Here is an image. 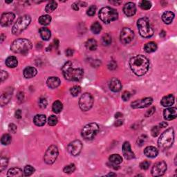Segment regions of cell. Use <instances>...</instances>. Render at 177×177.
<instances>
[{"label": "cell", "instance_id": "8992f818", "mask_svg": "<svg viewBox=\"0 0 177 177\" xmlns=\"http://www.w3.org/2000/svg\"><path fill=\"white\" fill-rule=\"evenodd\" d=\"M98 15L100 19L106 24L116 21L118 17L117 10L111 7L102 8L99 11Z\"/></svg>", "mask_w": 177, "mask_h": 177}, {"label": "cell", "instance_id": "f546056e", "mask_svg": "<svg viewBox=\"0 0 177 177\" xmlns=\"http://www.w3.org/2000/svg\"><path fill=\"white\" fill-rule=\"evenodd\" d=\"M86 47L87 49L90 50V51H95L96 50L98 44H97V42L94 39H89L87 41L86 44Z\"/></svg>", "mask_w": 177, "mask_h": 177}, {"label": "cell", "instance_id": "91938a15", "mask_svg": "<svg viewBox=\"0 0 177 177\" xmlns=\"http://www.w3.org/2000/svg\"><path fill=\"white\" fill-rule=\"evenodd\" d=\"M168 126V124L166 123L165 122H162L161 124L159 125V127H162V128H165V127H166Z\"/></svg>", "mask_w": 177, "mask_h": 177}, {"label": "cell", "instance_id": "f6af8a7d", "mask_svg": "<svg viewBox=\"0 0 177 177\" xmlns=\"http://www.w3.org/2000/svg\"><path fill=\"white\" fill-rule=\"evenodd\" d=\"M95 10H96V7H95V6H94V5L91 6L89 8V9L87 10V15H88L89 16H91V17L94 15Z\"/></svg>", "mask_w": 177, "mask_h": 177}, {"label": "cell", "instance_id": "7bdbcfd3", "mask_svg": "<svg viewBox=\"0 0 177 177\" xmlns=\"http://www.w3.org/2000/svg\"><path fill=\"white\" fill-rule=\"evenodd\" d=\"M8 163V159L6 157L1 158V164H0V171L3 172L7 167Z\"/></svg>", "mask_w": 177, "mask_h": 177}, {"label": "cell", "instance_id": "e0dca14e", "mask_svg": "<svg viewBox=\"0 0 177 177\" xmlns=\"http://www.w3.org/2000/svg\"><path fill=\"white\" fill-rule=\"evenodd\" d=\"M123 11L124 13L128 17H132L134 15L136 12V5L133 2H127L124 6Z\"/></svg>", "mask_w": 177, "mask_h": 177}, {"label": "cell", "instance_id": "4fadbf2b", "mask_svg": "<svg viewBox=\"0 0 177 177\" xmlns=\"http://www.w3.org/2000/svg\"><path fill=\"white\" fill-rule=\"evenodd\" d=\"M134 32L129 28H124L120 33V41L124 44H127L130 43L134 39Z\"/></svg>", "mask_w": 177, "mask_h": 177}, {"label": "cell", "instance_id": "ba28073f", "mask_svg": "<svg viewBox=\"0 0 177 177\" xmlns=\"http://www.w3.org/2000/svg\"><path fill=\"white\" fill-rule=\"evenodd\" d=\"M99 131V126L96 123L87 125L82 130V136L86 140H92Z\"/></svg>", "mask_w": 177, "mask_h": 177}, {"label": "cell", "instance_id": "484cf974", "mask_svg": "<svg viewBox=\"0 0 177 177\" xmlns=\"http://www.w3.org/2000/svg\"><path fill=\"white\" fill-rule=\"evenodd\" d=\"M8 176H15V177H21L23 176L22 170L18 168H12L8 171Z\"/></svg>", "mask_w": 177, "mask_h": 177}, {"label": "cell", "instance_id": "e7e4bbea", "mask_svg": "<svg viewBox=\"0 0 177 177\" xmlns=\"http://www.w3.org/2000/svg\"><path fill=\"white\" fill-rule=\"evenodd\" d=\"M107 176H116V174H114V173H110L109 174H107Z\"/></svg>", "mask_w": 177, "mask_h": 177}, {"label": "cell", "instance_id": "f1b7e54d", "mask_svg": "<svg viewBox=\"0 0 177 177\" xmlns=\"http://www.w3.org/2000/svg\"><path fill=\"white\" fill-rule=\"evenodd\" d=\"M157 44L154 42H150L147 43L145 45L144 50L145 52L147 53H152V52H154L157 51Z\"/></svg>", "mask_w": 177, "mask_h": 177}, {"label": "cell", "instance_id": "7402d4cb", "mask_svg": "<svg viewBox=\"0 0 177 177\" xmlns=\"http://www.w3.org/2000/svg\"><path fill=\"white\" fill-rule=\"evenodd\" d=\"M47 86L51 89H55L60 84V80L58 77H50L47 82Z\"/></svg>", "mask_w": 177, "mask_h": 177}, {"label": "cell", "instance_id": "e575fe53", "mask_svg": "<svg viewBox=\"0 0 177 177\" xmlns=\"http://www.w3.org/2000/svg\"><path fill=\"white\" fill-rule=\"evenodd\" d=\"M91 30L93 33H94V34H98L102 30L101 25L100 24V23L97 22H94L92 25H91Z\"/></svg>", "mask_w": 177, "mask_h": 177}, {"label": "cell", "instance_id": "2e32d148", "mask_svg": "<svg viewBox=\"0 0 177 177\" xmlns=\"http://www.w3.org/2000/svg\"><path fill=\"white\" fill-rule=\"evenodd\" d=\"M122 153L126 159L131 160L135 158L134 153L132 151L131 145L129 142H125L122 145Z\"/></svg>", "mask_w": 177, "mask_h": 177}, {"label": "cell", "instance_id": "1f68e13d", "mask_svg": "<svg viewBox=\"0 0 177 177\" xmlns=\"http://www.w3.org/2000/svg\"><path fill=\"white\" fill-rule=\"evenodd\" d=\"M62 108H63L62 103L59 101L54 102L53 106H52V110H53L54 113L55 114H60V112L62 111Z\"/></svg>", "mask_w": 177, "mask_h": 177}, {"label": "cell", "instance_id": "3957f363", "mask_svg": "<svg viewBox=\"0 0 177 177\" xmlns=\"http://www.w3.org/2000/svg\"><path fill=\"white\" fill-rule=\"evenodd\" d=\"M174 141V132L173 128H169L161 135L158 141V145L162 150H165L172 147Z\"/></svg>", "mask_w": 177, "mask_h": 177}, {"label": "cell", "instance_id": "7c38bea8", "mask_svg": "<svg viewBox=\"0 0 177 177\" xmlns=\"http://www.w3.org/2000/svg\"><path fill=\"white\" fill-rule=\"evenodd\" d=\"M82 149V144L80 141L76 140L70 143L67 147L68 152L73 156H78Z\"/></svg>", "mask_w": 177, "mask_h": 177}, {"label": "cell", "instance_id": "52a82bcc", "mask_svg": "<svg viewBox=\"0 0 177 177\" xmlns=\"http://www.w3.org/2000/svg\"><path fill=\"white\" fill-rule=\"evenodd\" d=\"M31 18L29 15H23L20 17V18L17 20L15 24L12 27V32L14 35L20 34L22 31H24L27 27L31 24Z\"/></svg>", "mask_w": 177, "mask_h": 177}, {"label": "cell", "instance_id": "60d3db41", "mask_svg": "<svg viewBox=\"0 0 177 177\" xmlns=\"http://www.w3.org/2000/svg\"><path fill=\"white\" fill-rule=\"evenodd\" d=\"M76 170V166H75L74 164H70V165H66L64 168L63 171L64 173L66 174H71L73 173Z\"/></svg>", "mask_w": 177, "mask_h": 177}, {"label": "cell", "instance_id": "836d02e7", "mask_svg": "<svg viewBox=\"0 0 177 177\" xmlns=\"http://www.w3.org/2000/svg\"><path fill=\"white\" fill-rule=\"evenodd\" d=\"M57 7H58L57 2L55 1H51L47 4V6H46L45 10L46 12H52L53 11H54L56 8H57Z\"/></svg>", "mask_w": 177, "mask_h": 177}, {"label": "cell", "instance_id": "d6986e66", "mask_svg": "<svg viewBox=\"0 0 177 177\" xmlns=\"http://www.w3.org/2000/svg\"><path fill=\"white\" fill-rule=\"evenodd\" d=\"M109 87V89H111L112 91H114V92H118V91L121 90L122 84L118 79L114 78L110 80Z\"/></svg>", "mask_w": 177, "mask_h": 177}, {"label": "cell", "instance_id": "b9f144b4", "mask_svg": "<svg viewBox=\"0 0 177 177\" xmlns=\"http://www.w3.org/2000/svg\"><path fill=\"white\" fill-rule=\"evenodd\" d=\"M81 92V88L79 86H74L70 89V93L73 96H78Z\"/></svg>", "mask_w": 177, "mask_h": 177}, {"label": "cell", "instance_id": "30bf717a", "mask_svg": "<svg viewBox=\"0 0 177 177\" xmlns=\"http://www.w3.org/2000/svg\"><path fill=\"white\" fill-rule=\"evenodd\" d=\"M58 149L55 145H51L50 146L46 152L44 157V161L46 163L49 164V165H51L54 162L56 161L57 158L58 157Z\"/></svg>", "mask_w": 177, "mask_h": 177}, {"label": "cell", "instance_id": "f907efd6", "mask_svg": "<svg viewBox=\"0 0 177 177\" xmlns=\"http://www.w3.org/2000/svg\"><path fill=\"white\" fill-rule=\"evenodd\" d=\"M8 131H9L10 132L15 134V133H16L17 132V126L15 124H10L9 126H8Z\"/></svg>", "mask_w": 177, "mask_h": 177}, {"label": "cell", "instance_id": "c3c4849f", "mask_svg": "<svg viewBox=\"0 0 177 177\" xmlns=\"http://www.w3.org/2000/svg\"><path fill=\"white\" fill-rule=\"evenodd\" d=\"M39 106L41 108H46L47 106V101L46 98H41L39 100Z\"/></svg>", "mask_w": 177, "mask_h": 177}, {"label": "cell", "instance_id": "74e56055", "mask_svg": "<svg viewBox=\"0 0 177 177\" xmlns=\"http://www.w3.org/2000/svg\"><path fill=\"white\" fill-rule=\"evenodd\" d=\"M111 36L109 34H105L103 36L102 38V42L104 46H108L111 43Z\"/></svg>", "mask_w": 177, "mask_h": 177}, {"label": "cell", "instance_id": "7dc6e473", "mask_svg": "<svg viewBox=\"0 0 177 177\" xmlns=\"http://www.w3.org/2000/svg\"><path fill=\"white\" fill-rule=\"evenodd\" d=\"M159 132H160V127L156 126V127H154L152 129L151 134H152V136L157 137L158 135H159Z\"/></svg>", "mask_w": 177, "mask_h": 177}, {"label": "cell", "instance_id": "4316f807", "mask_svg": "<svg viewBox=\"0 0 177 177\" xmlns=\"http://www.w3.org/2000/svg\"><path fill=\"white\" fill-rule=\"evenodd\" d=\"M17 59L14 56H10L6 60V65L9 68H15L17 66Z\"/></svg>", "mask_w": 177, "mask_h": 177}, {"label": "cell", "instance_id": "db71d44e", "mask_svg": "<svg viewBox=\"0 0 177 177\" xmlns=\"http://www.w3.org/2000/svg\"><path fill=\"white\" fill-rule=\"evenodd\" d=\"M108 67H109V69L111 70H114L117 67V64L114 61H111L109 63V65H108Z\"/></svg>", "mask_w": 177, "mask_h": 177}, {"label": "cell", "instance_id": "4dcf8cb0", "mask_svg": "<svg viewBox=\"0 0 177 177\" xmlns=\"http://www.w3.org/2000/svg\"><path fill=\"white\" fill-rule=\"evenodd\" d=\"M109 161L110 163H111L113 165H119L122 162V159L120 155L118 154H113L109 157Z\"/></svg>", "mask_w": 177, "mask_h": 177}, {"label": "cell", "instance_id": "83f0119b", "mask_svg": "<svg viewBox=\"0 0 177 177\" xmlns=\"http://www.w3.org/2000/svg\"><path fill=\"white\" fill-rule=\"evenodd\" d=\"M39 34L42 38L46 41L49 40L51 36V31L47 28H41L39 29Z\"/></svg>", "mask_w": 177, "mask_h": 177}, {"label": "cell", "instance_id": "d4e9b609", "mask_svg": "<svg viewBox=\"0 0 177 177\" xmlns=\"http://www.w3.org/2000/svg\"><path fill=\"white\" fill-rule=\"evenodd\" d=\"M174 18V14L172 11H166L162 15V20L165 24H169L172 22Z\"/></svg>", "mask_w": 177, "mask_h": 177}, {"label": "cell", "instance_id": "ac0fdd59", "mask_svg": "<svg viewBox=\"0 0 177 177\" xmlns=\"http://www.w3.org/2000/svg\"><path fill=\"white\" fill-rule=\"evenodd\" d=\"M164 118L167 120H172L175 119L177 116V110L175 107L168 108L164 110Z\"/></svg>", "mask_w": 177, "mask_h": 177}, {"label": "cell", "instance_id": "9f6ffc18", "mask_svg": "<svg viewBox=\"0 0 177 177\" xmlns=\"http://www.w3.org/2000/svg\"><path fill=\"white\" fill-rule=\"evenodd\" d=\"M65 53L66 55L68 56V57H70V56H72L73 55H74V50L71 49H66Z\"/></svg>", "mask_w": 177, "mask_h": 177}, {"label": "cell", "instance_id": "cb8c5ba5", "mask_svg": "<svg viewBox=\"0 0 177 177\" xmlns=\"http://www.w3.org/2000/svg\"><path fill=\"white\" fill-rule=\"evenodd\" d=\"M37 74V71L32 66H28L24 70V76L26 78H32Z\"/></svg>", "mask_w": 177, "mask_h": 177}, {"label": "cell", "instance_id": "5bb4252c", "mask_svg": "<svg viewBox=\"0 0 177 177\" xmlns=\"http://www.w3.org/2000/svg\"><path fill=\"white\" fill-rule=\"evenodd\" d=\"M153 102V99L152 98H145L137 100V101L133 102L131 104L132 107L134 109H138V108H145L149 107L152 105Z\"/></svg>", "mask_w": 177, "mask_h": 177}, {"label": "cell", "instance_id": "6f0895ef", "mask_svg": "<svg viewBox=\"0 0 177 177\" xmlns=\"http://www.w3.org/2000/svg\"><path fill=\"white\" fill-rule=\"evenodd\" d=\"M15 118H22V111L21 110L18 109L15 111Z\"/></svg>", "mask_w": 177, "mask_h": 177}, {"label": "cell", "instance_id": "816d5d0a", "mask_svg": "<svg viewBox=\"0 0 177 177\" xmlns=\"http://www.w3.org/2000/svg\"><path fill=\"white\" fill-rule=\"evenodd\" d=\"M146 138H147V137L145 136H142L141 137H140V138H138V141H137V143H138V145H140V146H141V145H143V144H144L145 141H146Z\"/></svg>", "mask_w": 177, "mask_h": 177}, {"label": "cell", "instance_id": "94428289", "mask_svg": "<svg viewBox=\"0 0 177 177\" xmlns=\"http://www.w3.org/2000/svg\"><path fill=\"white\" fill-rule=\"evenodd\" d=\"M120 117H122V114L121 113H120V112H118V113H116L115 114V118H120Z\"/></svg>", "mask_w": 177, "mask_h": 177}, {"label": "cell", "instance_id": "03108f58", "mask_svg": "<svg viewBox=\"0 0 177 177\" xmlns=\"http://www.w3.org/2000/svg\"><path fill=\"white\" fill-rule=\"evenodd\" d=\"M4 40V34H1V42Z\"/></svg>", "mask_w": 177, "mask_h": 177}, {"label": "cell", "instance_id": "d6a6232c", "mask_svg": "<svg viewBox=\"0 0 177 177\" xmlns=\"http://www.w3.org/2000/svg\"><path fill=\"white\" fill-rule=\"evenodd\" d=\"M51 16L48 15H42L39 18V24L42 25H44V26H46V25L49 24L50 23H51Z\"/></svg>", "mask_w": 177, "mask_h": 177}, {"label": "cell", "instance_id": "9c48e42d", "mask_svg": "<svg viewBox=\"0 0 177 177\" xmlns=\"http://www.w3.org/2000/svg\"><path fill=\"white\" fill-rule=\"evenodd\" d=\"M93 105V98L90 93H85L82 95L79 101L80 109L84 111H89Z\"/></svg>", "mask_w": 177, "mask_h": 177}, {"label": "cell", "instance_id": "be15d7a7", "mask_svg": "<svg viewBox=\"0 0 177 177\" xmlns=\"http://www.w3.org/2000/svg\"><path fill=\"white\" fill-rule=\"evenodd\" d=\"M110 3H111V4H120V3H121V1H116V2L110 1Z\"/></svg>", "mask_w": 177, "mask_h": 177}, {"label": "cell", "instance_id": "6125c7cd", "mask_svg": "<svg viewBox=\"0 0 177 177\" xmlns=\"http://www.w3.org/2000/svg\"><path fill=\"white\" fill-rule=\"evenodd\" d=\"M121 125H122V121H121V120H118V121H117L115 123V125L116 126H120Z\"/></svg>", "mask_w": 177, "mask_h": 177}, {"label": "cell", "instance_id": "8d00e7d4", "mask_svg": "<svg viewBox=\"0 0 177 177\" xmlns=\"http://www.w3.org/2000/svg\"><path fill=\"white\" fill-rule=\"evenodd\" d=\"M10 142H11V136H10L9 134H6L2 136L1 139V143L2 145H7L8 144H10Z\"/></svg>", "mask_w": 177, "mask_h": 177}, {"label": "cell", "instance_id": "f5cc1de1", "mask_svg": "<svg viewBox=\"0 0 177 177\" xmlns=\"http://www.w3.org/2000/svg\"><path fill=\"white\" fill-rule=\"evenodd\" d=\"M8 73L6 71H1V76H0V77H1V82H4V80H6L8 78Z\"/></svg>", "mask_w": 177, "mask_h": 177}, {"label": "cell", "instance_id": "11a10c76", "mask_svg": "<svg viewBox=\"0 0 177 177\" xmlns=\"http://www.w3.org/2000/svg\"><path fill=\"white\" fill-rule=\"evenodd\" d=\"M154 111H155V107H152L150 109H149L148 111L146 112V114H145V116H146V117H149V116L152 115V114L154 113Z\"/></svg>", "mask_w": 177, "mask_h": 177}, {"label": "cell", "instance_id": "ffe728a7", "mask_svg": "<svg viewBox=\"0 0 177 177\" xmlns=\"http://www.w3.org/2000/svg\"><path fill=\"white\" fill-rule=\"evenodd\" d=\"M162 106L165 107H170L174 103V96L173 95L170 94L164 96L161 100V102Z\"/></svg>", "mask_w": 177, "mask_h": 177}, {"label": "cell", "instance_id": "680465c9", "mask_svg": "<svg viewBox=\"0 0 177 177\" xmlns=\"http://www.w3.org/2000/svg\"><path fill=\"white\" fill-rule=\"evenodd\" d=\"M72 8H73V9L75 10H78L79 9L78 4L77 3H74V4H72Z\"/></svg>", "mask_w": 177, "mask_h": 177}, {"label": "cell", "instance_id": "7a4b0ae2", "mask_svg": "<svg viewBox=\"0 0 177 177\" xmlns=\"http://www.w3.org/2000/svg\"><path fill=\"white\" fill-rule=\"evenodd\" d=\"M130 66L134 74L138 76H141L145 75L148 71L149 61L144 55H138L131 58Z\"/></svg>", "mask_w": 177, "mask_h": 177}, {"label": "cell", "instance_id": "ee69618b", "mask_svg": "<svg viewBox=\"0 0 177 177\" xmlns=\"http://www.w3.org/2000/svg\"><path fill=\"white\" fill-rule=\"evenodd\" d=\"M58 122V120L56 116H51L48 119V123L50 126H54L55 125H57Z\"/></svg>", "mask_w": 177, "mask_h": 177}, {"label": "cell", "instance_id": "bcb514c9", "mask_svg": "<svg viewBox=\"0 0 177 177\" xmlns=\"http://www.w3.org/2000/svg\"><path fill=\"white\" fill-rule=\"evenodd\" d=\"M149 165H150V162L147 161H143L142 163H141L140 164V167L142 170H146L149 168Z\"/></svg>", "mask_w": 177, "mask_h": 177}, {"label": "cell", "instance_id": "5b68a950", "mask_svg": "<svg viewBox=\"0 0 177 177\" xmlns=\"http://www.w3.org/2000/svg\"><path fill=\"white\" fill-rule=\"evenodd\" d=\"M138 31L140 35L145 38H149L154 35V28L150 22L147 17L139 19L137 22Z\"/></svg>", "mask_w": 177, "mask_h": 177}, {"label": "cell", "instance_id": "44dd1931", "mask_svg": "<svg viewBox=\"0 0 177 177\" xmlns=\"http://www.w3.org/2000/svg\"><path fill=\"white\" fill-rule=\"evenodd\" d=\"M144 154L146 157L149 158H155L157 157L159 151L155 147L148 146L145 149Z\"/></svg>", "mask_w": 177, "mask_h": 177}, {"label": "cell", "instance_id": "9a60e30c", "mask_svg": "<svg viewBox=\"0 0 177 177\" xmlns=\"http://www.w3.org/2000/svg\"><path fill=\"white\" fill-rule=\"evenodd\" d=\"M15 18V15L12 12H5V13L2 14L1 17V26L4 27L9 26L13 22Z\"/></svg>", "mask_w": 177, "mask_h": 177}, {"label": "cell", "instance_id": "8fae6325", "mask_svg": "<svg viewBox=\"0 0 177 177\" xmlns=\"http://www.w3.org/2000/svg\"><path fill=\"white\" fill-rule=\"evenodd\" d=\"M167 170V164L165 161H159L154 164L152 169V174L154 176H160L163 175Z\"/></svg>", "mask_w": 177, "mask_h": 177}, {"label": "cell", "instance_id": "6da1fadb", "mask_svg": "<svg viewBox=\"0 0 177 177\" xmlns=\"http://www.w3.org/2000/svg\"><path fill=\"white\" fill-rule=\"evenodd\" d=\"M62 74L66 80L78 82L82 78L84 71L80 64L76 62H66L62 68Z\"/></svg>", "mask_w": 177, "mask_h": 177}, {"label": "cell", "instance_id": "f35d334b", "mask_svg": "<svg viewBox=\"0 0 177 177\" xmlns=\"http://www.w3.org/2000/svg\"><path fill=\"white\" fill-rule=\"evenodd\" d=\"M34 172H35V169L31 165H26V167H25L24 170V176H29L32 175Z\"/></svg>", "mask_w": 177, "mask_h": 177}, {"label": "cell", "instance_id": "d590c367", "mask_svg": "<svg viewBox=\"0 0 177 177\" xmlns=\"http://www.w3.org/2000/svg\"><path fill=\"white\" fill-rule=\"evenodd\" d=\"M10 97H11V95L10 93L6 92L3 93L1 96V106H4L6 104H7L10 101Z\"/></svg>", "mask_w": 177, "mask_h": 177}, {"label": "cell", "instance_id": "603a6c76", "mask_svg": "<svg viewBox=\"0 0 177 177\" xmlns=\"http://www.w3.org/2000/svg\"><path fill=\"white\" fill-rule=\"evenodd\" d=\"M33 122H34L35 125L42 127L44 125L46 122H47V117L43 114H38V115H36L34 117Z\"/></svg>", "mask_w": 177, "mask_h": 177}, {"label": "cell", "instance_id": "ab89813d", "mask_svg": "<svg viewBox=\"0 0 177 177\" xmlns=\"http://www.w3.org/2000/svg\"><path fill=\"white\" fill-rule=\"evenodd\" d=\"M140 7L142 8L143 10H149L152 7V4L149 1H147V0H143L141 2Z\"/></svg>", "mask_w": 177, "mask_h": 177}, {"label": "cell", "instance_id": "277c9868", "mask_svg": "<svg viewBox=\"0 0 177 177\" xmlns=\"http://www.w3.org/2000/svg\"><path fill=\"white\" fill-rule=\"evenodd\" d=\"M32 48V43L27 39H17L12 43L10 49L12 52L19 54H26Z\"/></svg>", "mask_w": 177, "mask_h": 177}, {"label": "cell", "instance_id": "681fc988", "mask_svg": "<svg viewBox=\"0 0 177 177\" xmlns=\"http://www.w3.org/2000/svg\"><path fill=\"white\" fill-rule=\"evenodd\" d=\"M131 97V94L129 91H125V92L122 93V98L124 101H127L130 100Z\"/></svg>", "mask_w": 177, "mask_h": 177}]
</instances>
